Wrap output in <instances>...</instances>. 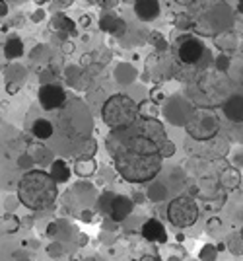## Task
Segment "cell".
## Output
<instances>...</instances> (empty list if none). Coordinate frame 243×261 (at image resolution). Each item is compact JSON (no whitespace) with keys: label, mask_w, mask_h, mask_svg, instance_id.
<instances>
[{"label":"cell","mask_w":243,"mask_h":261,"mask_svg":"<svg viewBox=\"0 0 243 261\" xmlns=\"http://www.w3.org/2000/svg\"><path fill=\"white\" fill-rule=\"evenodd\" d=\"M142 236L146 238L148 242H167V232L165 226L160 220H146V224L142 226Z\"/></svg>","instance_id":"cell-7"},{"label":"cell","mask_w":243,"mask_h":261,"mask_svg":"<svg viewBox=\"0 0 243 261\" xmlns=\"http://www.w3.org/2000/svg\"><path fill=\"white\" fill-rule=\"evenodd\" d=\"M57 197V185L45 172H29L20 181V199L29 209H47Z\"/></svg>","instance_id":"cell-1"},{"label":"cell","mask_w":243,"mask_h":261,"mask_svg":"<svg viewBox=\"0 0 243 261\" xmlns=\"http://www.w3.org/2000/svg\"><path fill=\"white\" fill-rule=\"evenodd\" d=\"M224 113H226V117L232 119L234 123H243V95L240 94L232 95L224 103Z\"/></svg>","instance_id":"cell-8"},{"label":"cell","mask_w":243,"mask_h":261,"mask_svg":"<svg viewBox=\"0 0 243 261\" xmlns=\"http://www.w3.org/2000/svg\"><path fill=\"white\" fill-rule=\"evenodd\" d=\"M67 94L61 86H55V84H45L39 90V103L43 105L45 109H57L65 103Z\"/></svg>","instance_id":"cell-5"},{"label":"cell","mask_w":243,"mask_h":261,"mask_svg":"<svg viewBox=\"0 0 243 261\" xmlns=\"http://www.w3.org/2000/svg\"><path fill=\"white\" fill-rule=\"evenodd\" d=\"M142 261H152V260H150V258H148V260H142Z\"/></svg>","instance_id":"cell-14"},{"label":"cell","mask_w":243,"mask_h":261,"mask_svg":"<svg viewBox=\"0 0 243 261\" xmlns=\"http://www.w3.org/2000/svg\"><path fill=\"white\" fill-rule=\"evenodd\" d=\"M51 177H53V181H67L68 177H70V170H68V166L63 160L53 162V166H51Z\"/></svg>","instance_id":"cell-12"},{"label":"cell","mask_w":243,"mask_h":261,"mask_svg":"<svg viewBox=\"0 0 243 261\" xmlns=\"http://www.w3.org/2000/svg\"><path fill=\"white\" fill-rule=\"evenodd\" d=\"M242 10H243V6H242Z\"/></svg>","instance_id":"cell-15"},{"label":"cell","mask_w":243,"mask_h":261,"mask_svg":"<svg viewBox=\"0 0 243 261\" xmlns=\"http://www.w3.org/2000/svg\"><path fill=\"white\" fill-rule=\"evenodd\" d=\"M134 115H136V105L125 95H115L113 99L107 101V105L103 109V117L113 129L129 127L133 123Z\"/></svg>","instance_id":"cell-2"},{"label":"cell","mask_w":243,"mask_h":261,"mask_svg":"<svg viewBox=\"0 0 243 261\" xmlns=\"http://www.w3.org/2000/svg\"><path fill=\"white\" fill-rule=\"evenodd\" d=\"M31 133L37 137V139H51L53 137V133H55V127H53V123L49 121V119H37L35 123H33V127H31Z\"/></svg>","instance_id":"cell-10"},{"label":"cell","mask_w":243,"mask_h":261,"mask_svg":"<svg viewBox=\"0 0 243 261\" xmlns=\"http://www.w3.org/2000/svg\"><path fill=\"white\" fill-rule=\"evenodd\" d=\"M134 12L142 22H152L160 16V2L158 0H136Z\"/></svg>","instance_id":"cell-6"},{"label":"cell","mask_w":243,"mask_h":261,"mask_svg":"<svg viewBox=\"0 0 243 261\" xmlns=\"http://www.w3.org/2000/svg\"><path fill=\"white\" fill-rule=\"evenodd\" d=\"M167 216L171 220V224L177 228H187L193 226L199 218V207L193 199L189 197H177L171 201L169 209H167Z\"/></svg>","instance_id":"cell-3"},{"label":"cell","mask_w":243,"mask_h":261,"mask_svg":"<svg viewBox=\"0 0 243 261\" xmlns=\"http://www.w3.org/2000/svg\"><path fill=\"white\" fill-rule=\"evenodd\" d=\"M131 211H133V203L127 197H113V203H111V216H113V220H123Z\"/></svg>","instance_id":"cell-9"},{"label":"cell","mask_w":243,"mask_h":261,"mask_svg":"<svg viewBox=\"0 0 243 261\" xmlns=\"http://www.w3.org/2000/svg\"><path fill=\"white\" fill-rule=\"evenodd\" d=\"M177 55L183 63L187 65H195L199 63L200 57L204 55V43L197 37H183L177 45Z\"/></svg>","instance_id":"cell-4"},{"label":"cell","mask_w":243,"mask_h":261,"mask_svg":"<svg viewBox=\"0 0 243 261\" xmlns=\"http://www.w3.org/2000/svg\"><path fill=\"white\" fill-rule=\"evenodd\" d=\"M8 14V4L4 0H0V16H6Z\"/></svg>","instance_id":"cell-13"},{"label":"cell","mask_w":243,"mask_h":261,"mask_svg":"<svg viewBox=\"0 0 243 261\" xmlns=\"http://www.w3.org/2000/svg\"><path fill=\"white\" fill-rule=\"evenodd\" d=\"M4 55H6L8 59H18V57H22L23 55V43L18 39V37L8 39V41H6V45H4Z\"/></svg>","instance_id":"cell-11"}]
</instances>
